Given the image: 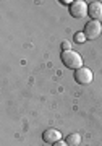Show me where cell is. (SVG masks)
Instances as JSON below:
<instances>
[{
    "label": "cell",
    "instance_id": "6",
    "mask_svg": "<svg viewBox=\"0 0 102 146\" xmlns=\"http://www.w3.org/2000/svg\"><path fill=\"white\" fill-rule=\"evenodd\" d=\"M87 15L96 21L102 20V3L101 2H91L87 5Z\"/></svg>",
    "mask_w": 102,
    "mask_h": 146
},
{
    "label": "cell",
    "instance_id": "10",
    "mask_svg": "<svg viewBox=\"0 0 102 146\" xmlns=\"http://www.w3.org/2000/svg\"><path fill=\"white\" fill-rule=\"evenodd\" d=\"M52 146H68L65 143V141H58V143H55V145H52Z\"/></svg>",
    "mask_w": 102,
    "mask_h": 146
},
{
    "label": "cell",
    "instance_id": "2",
    "mask_svg": "<svg viewBox=\"0 0 102 146\" xmlns=\"http://www.w3.org/2000/svg\"><path fill=\"white\" fill-rule=\"evenodd\" d=\"M84 36L86 39H96V37L101 36L102 33V25L101 21H96V20H91L86 23V26H84Z\"/></svg>",
    "mask_w": 102,
    "mask_h": 146
},
{
    "label": "cell",
    "instance_id": "5",
    "mask_svg": "<svg viewBox=\"0 0 102 146\" xmlns=\"http://www.w3.org/2000/svg\"><path fill=\"white\" fill-rule=\"evenodd\" d=\"M42 140L49 143V145H55L58 141H62V133L55 128H47L44 133H42Z\"/></svg>",
    "mask_w": 102,
    "mask_h": 146
},
{
    "label": "cell",
    "instance_id": "8",
    "mask_svg": "<svg viewBox=\"0 0 102 146\" xmlns=\"http://www.w3.org/2000/svg\"><path fill=\"white\" fill-rule=\"evenodd\" d=\"M84 41H86L84 33H76V34H75V42H78V44H83Z\"/></svg>",
    "mask_w": 102,
    "mask_h": 146
},
{
    "label": "cell",
    "instance_id": "1",
    "mask_svg": "<svg viewBox=\"0 0 102 146\" xmlns=\"http://www.w3.org/2000/svg\"><path fill=\"white\" fill-rule=\"evenodd\" d=\"M62 62H63V65L66 68H72L75 72H76L78 68L83 67V57L78 52H75V50H65V52H62Z\"/></svg>",
    "mask_w": 102,
    "mask_h": 146
},
{
    "label": "cell",
    "instance_id": "4",
    "mask_svg": "<svg viewBox=\"0 0 102 146\" xmlns=\"http://www.w3.org/2000/svg\"><path fill=\"white\" fill-rule=\"evenodd\" d=\"M75 81L79 84H89L92 81V72L87 67H81L75 72Z\"/></svg>",
    "mask_w": 102,
    "mask_h": 146
},
{
    "label": "cell",
    "instance_id": "9",
    "mask_svg": "<svg viewBox=\"0 0 102 146\" xmlns=\"http://www.w3.org/2000/svg\"><path fill=\"white\" fill-rule=\"evenodd\" d=\"M65 50H72V42H68V41L62 42V52H65Z\"/></svg>",
    "mask_w": 102,
    "mask_h": 146
},
{
    "label": "cell",
    "instance_id": "7",
    "mask_svg": "<svg viewBox=\"0 0 102 146\" xmlns=\"http://www.w3.org/2000/svg\"><path fill=\"white\" fill-rule=\"evenodd\" d=\"M65 143L68 146H79V143H81V135L79 133H70L65 138Z\"/></svg>",
    "mask_w": 102,
    "mask_h": 146
},
{
    "label": "cell",
    "instance_id": "3",
    "mask_svg": "<svg viewBox=\"0 0 102 146\" xmlns=\"http://www.w3.org/2000/svg\"><path fill=\"white\" fill-rule=\"evenodd\" d=\"M70 13L75 18H84L87 15V3L83 0H75L70 5Z\"/></svg>",
    "mask_w": 102,
    "mask_h": 146
}]
</instances>
